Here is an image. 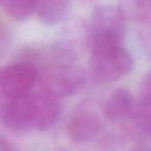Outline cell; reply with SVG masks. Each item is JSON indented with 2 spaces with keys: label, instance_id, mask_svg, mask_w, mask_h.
Listing matches in <instances>:
<instances>
[{
  "label": "cell",
  "instance_id": "277c9868",
  "mask_svg": "<svg viewBox=\"0 0 151 151\" xmlns=\"http://www.w3.org/2000/svg\"><path fill=\"white\" fill-rule=\"evenodd\" d=\"M37 71L26 62L9 64L0 69V93L4 99L29 94L35 84Z\"/></svg>",
  "mask_w": 151,
  "mask_h": 151
},
{
  "label": "cell",
  "instance_id": "5b68a950",
  "mask_svg": "<svg viewBox=\"0 0 151 151\" xmlns=\"http://www.w3.org/2000/svg\"><path fill=\"white\" fill-rule=\"evenodd\" d=\"M84 84L83 70L73 65H56L48 69L44 76L45 93L55 99L75 94L82 89Z\"/></svg>",
  "mask_w": 151,
  "mask_h": 151
},
{
  "label": "cell",
  "instance_id": "3957f363",
  "mask_svg": "<svg viewBox=\"0 0 151 151\" xmlns=\"http://www.w3.org/2000/svg\"><path fill=\"white\" fill-rule=\"evenodd\" d=\"M134 59L123 47L93 51L89 60V76L96 84H107L128 75Z\"/></svg>",
  "mask_w": 151,
  "mask_h": 151
},
{
  "label": "cell",
  "instance_id": "9c48e42d",
  "mask_svg": "<svg viewBox=\"0 0 151 151\" xmlns=\"http://www.w3.org/2000/svg\"><path fill=\"white\" fill-rule=\"evenodd\" d=\"M5 13L16 21H24L35 12L36 0H0Z\"/></svg>",
  "mask_w": 151,
  "mask_h": 151
},
{
  "label": "cell",
  "instance_id": "8fae6325",
  "mask_svg": "<svg viewBox=\"0 0 151 151\" xmlns=\"http://www.w3.org/2000/svg\"><path fill=\"white\" fill-rule=\"evenodd\" d=\"M149 6L150 0H122L119 9L124 18L140 19L148 15Z\"/></svg>",
  "mask_w": 151,
  "mask_h": 151
},
{
  "label": "cell",
  "instance_id": "7a4b0ae2",
  "mask_svg": "<svg viewBox=\"0 0 151 151\" xmlns=\"http://www.w3.org/2000/svg\"><path fill=\"white\" fill-rule=\"evenodd\" d=\"M124 32V17L118 7L112 5L97 7L91 16L88 26L91 52L121 47Z\"/></svg>",
  "mask_w": 151,
  "mask_h": 151
},
{
  "label": "cell",
  "instance_id": "ba28073f",
  "mask_svg": "<svg viewBox=\"0 0 151 151\" xmlns=\"http://www.w3.org/2000/svg\"><path fill=\"white\" fill-rule=\"evenodd\" d=\"M69 0H36L35 12L40 21L47 26H55L66 17Z\"/></svg>",
  "mask_w": 151,
  "mask_h": 151
},
{
  "label": "cell",
  "instance_id": "30bf717a",
  "mask_svg": "<svg viewBox=\"0 0 151 151\" xmlns=\"http://www.w3.org/2000/svg\"><path fill=\"white\" fill-rule=\"evenodd\" d=\"M134 115L137 116L139 123L142 128L147 132L150 130V118H151V107H150V80L149 77L144 81L140 93V101L136 103Z\"/></svg>",
  "mask_w": 151,
  "mask_h": 151
},
{
  "label": "cell",
  "instance_id": "52a82bcc",
  "mask_svg": "<svg viewBox=\"0 0 151 151\" xmlns=\"http://www.w3.org/2000/svg\"><path fill=\"white\" fill-rule=\"evenodd\" d=\"M136 101L126 88H117L109 97L105 107V116L111 121L123 120L134 114Z\"/></svg>",
  "mask_w": 151,
  "mask_h": 151
},
{
  "label": "cell",
  "instance_id": "6da1fadb",
  "mask_svg": "<svg viewBox=\"0 0 151 151\" xmlns=\"http://www.w3.org/2000/svg\"><path fill=\"white\" fill-rule=\"evenodd\" d=\"M61 114L56 99L47 93L26 94L4 99L0 103V120L16 130H40L51 128Z\"/></svg>",
  "mask_w": 151,
  "mask_h": 151
},
{
  "label": "cell",
  "instance_id": "8992f818",
  "mask_svg": "<svg viewBox=\"0 0 151 151\" xmlns=\"http://www.w3.org/2000/svg\"><path fill=\"white\" fill-rule=\"evenodd\" d=\"M103 120L92 105L84 103L76 110L67 125V130L76 142H86L99 134Z\"/></svg>",
  "mask_w": 151,
  "mask_h": 151
},
{
  "label": "cell",
  "instance_id": "7c38bea8",
  "mask_svg": "<svg viewBox=\"0 0 151 151\" xmlns=\"http://www.w3.org/2000/svg\"><path fill=\"white\" fill-rule=\"evenodd\" d=\"M0 151H20L13 142L0 136Z\"/></svg>",
  "mask_w": 151,
  "mask_h": 151
}]
</instances>
